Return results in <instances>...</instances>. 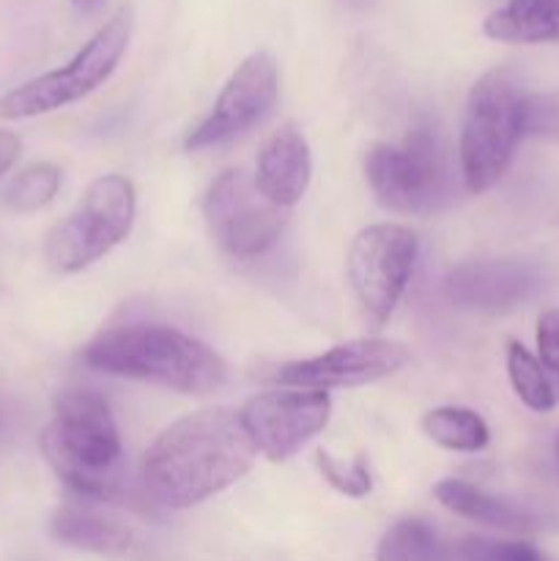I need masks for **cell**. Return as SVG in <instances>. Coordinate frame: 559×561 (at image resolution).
I'll return each instance as SVG.
<instances>
[{
	"instance_id": "obj_14",
	"label": "cell",
	"mask_w": 559,
	"mask_h": 561,
	"mask_svg": "<svg viewBox=\"0 0 559 561\" xmlns=\"http://www.w3.org/2000/svg\"><path fill=\"white\" fill-rule=\"evenodd\" d=\"M310 148L294 124H283L263 140L252 179L269 203L280 208L296 206L310 186Z\"/></svg>"
},
{
	"instance_id": "obj_7",
	"label": "cell",
	"mask_w": 559,
	"mask_h": 561,
	"mask_svg": "<svg viewBox=\"0 0 559 561\" xmlns=\"http://www.w3.org/2000/svg\"><path fill=\"white\" fill-rule=\"evenodd\" d=\"M135 211L137 201L132 181L118 173L102 175L49 230L44 247L47 263L58 274H77L93 266L129 236Z\"/></svg>"
},
{
	"instance_id": "obj_27",
	"label": "cell",
	"mask_w": 559,
	"mask_h": 561,
	"mask_svg": "<svg viewBox=\"0 0 559 561\" xmlns=\"http://www.w3.org/2000/svg\"><path fill=\"white\" fill-rule=\"evenodd\" d=\"M99 3H102V0H71V5H75L77 11H82V14H91V11H96Z\"/></svg>"
},
{
	"instance_id": "obj_15",
	"label": "cell",
	"mask_w": 559,
	"mask_h": 561,
	"mask_svg": "<svg viewBox=\"0 0 559 561\" xmlns=\"http://www.w3.org/2000/svg\"><path fill=\"white\" fill-rule=\"evenodd\" d=\"M433 493H436L442 507H447L449 513L475 520V524L491 526V529L526 535V531H540L548 526V518L537 513V510L513 502V499L493 496V493L482 491V488L471 485V482L442 480L433 488Z\"/></svg>"
},
{
	"instance_id": "obj_10",
	"label": "cell",
	"mask_w": 559,
	"mask_h": 561,
	"mask_svg": "<svg viewBox=\"0 0 559 561\" xmlns=\"http://www.w3.org/2000/svg\"><path fill=\"white\" fill-rule=\"evenodd\" d=\"M280 93L277 60L269 53H252L236 66L233 75L214 99L212 110L201 124L192 126L184 137L186 151L223 146L250 131L272 113Z\"/></svg>"
},
{
	"instance_id": "obj_20",
	"label": "cell",
	"mask_w": 559,
	"mask_h": 561,
	"mask_svg": "<svg viewBox=\"0 0 559 561\" xmlns=\"http://www.w3.org/2000/svg\"><path fill=\"white\" fill-rule=\"evenodd\" d=\"M376 561H447L436 529L422 518H403L384 531Z\"/></svg>"
},
{
	"instance_id": "obj_8",
	"label": "cell",
	"mask_w": 559,
	"mask_h": 561,
	"mask_svg": "<svg viewBox=\"0 0 559 561\" xmlns=\"http://www.w3.org/2000/svg\"><path fill=\"white\" fill-rule=\"evenodd\" d=\"M417 257L420 241L406 225H370L351 241L345 261L351 290L376 327L387 323L398 310L414 274Z\"/></svg>"
},
{
	"instance_id": "obj_29",
	"label": "cell",
	"mask_w": 559,
	"mask_h": 561,
	"mask_svg": "<svg viewBox=\"0 0 559 561\" xmlns=\"http://www.w3.org/2000/svg\"><path fill=\"white\" fill-rule=\"evenodd\" d=\"M557 455H559V438H557Z\"/></svg>"
},
{
	"instance_id": "obj_21",
	"label": "cell",
	"mask_w": 559,
	"mask_h": 561,
	"mask_svg": "<svg viewBox=\"0 0 559 561\" xmlns=\"http://www.w3.org/2000/svg\"><path fill=\"white\" fill-rule=\"evenodd\" d=\"M60 168L53 162H36L27 164L22 173H16L11 179V184L5 186V206L16 214H33L42 211L44 206L55 201L60 190Z\"/></svg>"
},
{
	"instance_id": "obj_9",
	"label": "cell",
	"mask_w": 559,
	"mask_h": 561,
	"mask_svg": "<svg viewBox=\"0 0 559 561\" xmlns=\"http://www.w3.org/2000/svg\"><path fill=\"white\" fill-rule=\"evenodd\" d=\"M203 217L214 241L236 261H255L277 244L285 228V208L258 192L244 170H225L203 197Z\"/></svg>"
},
{
	"instance_id": "obj_5",
	"label": "cell",
	"mask_w": 559,
	"mask_h": 561,
	"mask_svg": "<svg viewBox=\"0 0 559 561\" xmlns=\"http://www.w3.org/2000/svg\"><path fill=\"white\" fill-rule=\"evenodd\" d=\"M135 31V11L121 5L60 69L44 71L0 96V118L22 121L80 102L113 77Z\"/></svg>"
},
{
	"instance_id": "obj_13",
	"label": "cell",
	"mask_w": 559,
	"mask_h": 561,
	"mask_svg": "<svg viewBox=\"0 0 559 561\" xmlns=\"http://www.w3.org/2000/svg\"><path fill=\"white\" fill-rule=\"evenodd\" d=\"M537 277L521 261H466L444 277V299L458 310L507 312L535 290Z\"/></svg>"
},
{
	"instance_id": "obj_17",
	"label": "cell",
	"mask_w": 559,
	"mask_h": 561,
	"mask_svg": "<svg viewBox=\"0 0 559 561\" xmlns=\"http://www.w3.org/2000/svg\"><path fill=\"white\" fill-rule=\"evenodd\" d=\"M482 33L504 44H559V0H507L486 16Z\"/></svg>"
},
{
	"instance_id": "obj_11",
	"label": "cell",
	"mask_w": 559,
	"mask_h": 561,
	"mask_svg": "<svg viewBox=\"0 0 559 561\" xmlns=\"http://www.w3.org/2000/svg\"><path fill=\"white\" fill-rule=\"evenodd\" d=\"M409 362V354L400 343L381 337L349 340L343 345L323 351L312 359L285 362L272 373V381L290 389H343L365 387V383L381 381L395 376Z\"/></svg>"
},
{
	"instance_id": "obj_3",
	"label": "cell",
	"mask_w": 559,
	"mask_h": 561,
	"mask_svg": "<svg viewBox=\"0 0 559 561\" xmlns=\"http://www.w3.org/2000/svg\"><path fill=\"white\" fill-rule=\"evenodd\" d=\"M42 453L77 499L113 502L121 496L118 425L107 400L93 389H64L55 398V414L42 431Z\"/></svg>"
},
{
	"instance_id": "obj_28",
	"label": "cell",
	"mask_w": 559,
	"mask_h": 561,
	"mask_svg": "<svg viewBox=\"0 0 559 561\" xmlns=\"http://www.w3.org/2000/svg\"><path fill=\"white\" fill-rule=\"evenodd\" d=\"M343 3L354 5V9H367V5H370L373 0H343Z\"/></svg>"
},
{
	"instance_id": "obj_25",
	"label": "cell",
	"mask_w": 559,
	"mask_h": 561,
	"mask_svg": "<svg viewBox=\"0 0 559 561\" xmlns=\"http://www.w3.org/2000/svg\"><path fill=\"white\" fill-rule=\"evenodd\" d=\"M20 151H22L20 137L11 135V131H0V175H3L5 170L14 168L16 159H20Z\"/></svg>"
},
{
	"instance_id": "obj_26",
	"label": "cell",
	"mask_w": 559,
	"mask_h": 561,
	"mask_svg": "<svg viewBox=\"0 0 559 561\" xmlns=\"http://www.w3.org/2000/svg\"><path fill=\"white\" fill-rule=\"evenodd\" d=\"M11 422H14V411H11L9 403L0 398V438L11 431Z\"/></svg>"
},
{
	"instance_id": "obj_4",
	"label": "cell",
	"mask_w": 559,
	"mask_h": 561,
	"mask_svg": "<svg viewBox=\"0 0 559 561\" xmlns=\"http://www.w3.org/2000/svg\"><path fill=\"white\" fill-rule=\"evenodd\" d=\"M529 121V99L513 71L491 69L471 85L460 124V175L480 195L497 186L513 164Z\"/></svg>"
},
{
	"instance_id": "obj_1",
	"label": "cell",
	"mask_w": 559,
	"mask_h": 561,
	"mask_svg": "<svg viewBox=\"0 0 559 561\" xmlns=\"http://www.w3.org/2000/svg\"><path fill=\"white\" fill-rule=\"evenodd\" d=\"M255 455L241 411L203 409L181 416L148 447L142 485L159 507L190 510L236 485Z\"/></svg>"
},
{
	"instance_id": "obj_16",
	"label": "cell",
	"mask_w": 559,
	"mask_h": 561,
	"mask_svg": "<svg viewBox=\"0 0 559 561\" xmlns=\"http://www.w3.org/2000/svg\"><path fill=\"white\" fill-rule=\"evenodd\" d=\"M53 535L66 546L102 557H124L137 546L132 526L93 507L88 499L60 504L58 513L53 515Z\"/></svg>"
},
{
	"instance_id": "obj_6",
	"label": "cell",
	"mask_w": 559,
	"mask_h": 561,
	"mask_svg": "<svg viewBox=\"0 0 559 561\" xmlns=\"http://www.w3.org/2000/svg\"><path fill=\"white\" fill-rule=\"evenodd\" d=\"M365 175L389 211L427 217L453 197L447 153L431 126H417L400 142H376L365 157Z\"/></svg>"
},
{
	"instance_id": "obj_2",
	"label": "cell",
	"mask_w": 559,
	"mask_h": 561,
	"mask_svg": "<svg viewBox=\"0 0 559 561\" xmlns=\"http://www.w3.org/2000/svg\"><path fill=\"white\" fill-rule=\"evenodd\" d=\"M80 359L91 370L184 394H208L228 378V367L217 351L192 334L157 323L107 329L82 348Z\"/></svg>"
},
{
	"instance_id": "obj_22",
	"label": "cell",
	"mask_w": 559,
	"mask_h": 561,
	"mask_svg": "<svg viewBox=\"0 0 559 561\" xmlns=\"http://www.w3.org/2000/svg\"><path fill=\"white\" fill-rule=\"evenodd\" d=\"M447 561H546V557L535 546L521 540L464 537L447 553Z\"/></svg>"
},
{
	"instance_id": "obj_19",
	"label": "cell",
	"mask_w": 559,
	"mask_h": 561,
	"mask_svg": "<svg viewBox=\"0 0 559 561\" xmlns=\"http://www.w3.org/2000/svg\"><path fill=\"white\" fill-rule=\"evenodd\" d=\"M507 376L526 409L537 411V414H548V411L557 409L559 392L554 387L551 376L543 367V362L529 348H524L518 340L507 343Z\"/></svg>"
},
{
	"instance_id": "obj_23",
	"label": "cell",
	"mask_w": 559,
	"mask_h": 561,
	"mask_svg": "<svg viewBox=\"0 0 559 561\" xmlns=\"http://www.w3.org/2000/svg\"><path fill=\"white\" fill-rule=\"evenodd\" d=\"M316 463L318 471L323 474V480H327L334 491L343 493V496L362 499L373 491V477L370 469H367V458H362V455L360 458L349 460V463H343V460L332 458V455L321 449Z\"/></svg>"
},
{
	"instance_id": "obj_18",
	"label": "cell",
	"mask_w": 559,
	"mask_h": 561,
	"mask_svg": "<svg viewBox=\"0 0 559 561\" xmlns=\"http://www.w3.org/2000/svg\"><path fill=\"white\" fill-rule=\"evenodd\" d=\"M422 431L433 444L453 453H480L491 442L486 420L464 405H442L422 416Z\"/></svg>"
},
{
	"instance_id": "obj_24",
	"label": "cell",
	"mask_w": 559,
	"mask_h": 561,
	"mask_svg": "<svg viewBox=\"0 0 559 561\" xmlns=\"http://www.w3.org/2000/svg\"><path fill=\"white\" fill-rule=\"evenodd\" d=\"M537 351L559 392V310H546L537 321Z\"/></svg>"
},
{
	"instance_id": "obj_12",
	"label": "cell",
	"mask_w": 559,
	"mask_h": 561,
	"mask_svg": "<svg viewBox=\"0 0 559 561\" xmlns=\"http://www.w3.org/2000/svg\"><path fill=\"white\" fill-rule=\"evenodd\" d=\"M332 403L316 389H272L255 394L241 411L247 433L269 460H288L327 427Z\"/></svg>"
}]
</instances>
